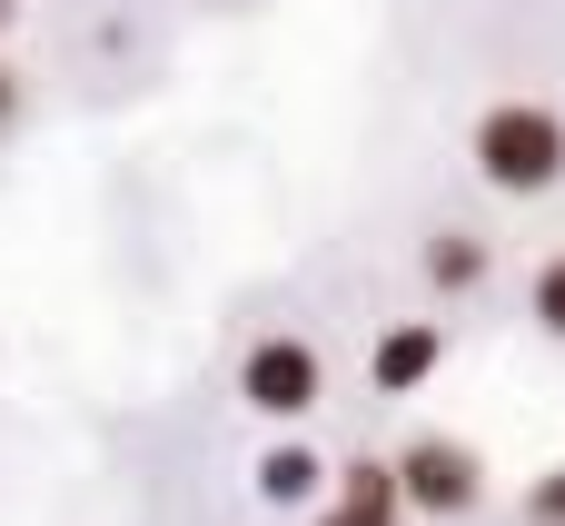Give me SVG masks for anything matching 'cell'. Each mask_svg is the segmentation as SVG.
Masks as SVG:
<instances>
[{"label": "cell", "instance_id": "obj_4", "mask_svg": "<svg viewBox=\"0 0 565 526\" xmlns=\"http://www.w3.org/2000/svg\"><path fill=\"white\" fill-rule=\"evenodd\" d=\"M437 358H447V328H437V318H397V328H377V348H367V388H377V398H417V388L437 378Z\"/></svg>", "mask_w": 565, "mask_h": 526}, {"label": "cell", "instance_id": "obj_9", "mask_svg": "<svg viewBox=\"0 0 565 526\" xmlns=\"http://www.w3.org/2000/svg\"><path fill=\"white\" fill-rule=\"evenodd\" d=\"M526 526H565V467H546V477L526 487Z\"/></svg>", "mask_w": 565, "mask_h": 526}, {"label": "cell", "instance_id": "obj_2", "mask_svg": "<svg viewBox=\"0 0 565 526\" xmlns=\"http://www.w3.org/2000/svg\"><path fill=\"white\" fill-rule=\"evenodd\" d=\"M238 408L248 418H268V428H298V418H318L328 408V358L308 348V338H248L238 348Z\"/></svg>", "mask_w": 565, "mask_h": 526}, {"label": "cell", "instance_id": "obj_5", "mask_svg": "<svg viewBox=\"0 0 565 526\" xmlns=\"http://www.w3.org/2000/svg\"><path fill=\"white\" fill-rule=\"evenodd\" d=\"M328 457L308 448V438H278V448H258L248 457V487H258V507H328Z\"/></svg>", "mask_w": 565, "mask_h": 526}, {"label": "cell", "instance_id": "obj_3", "mask_svg": "<svg viewBox=\"0 0 565 526\" xmlns=\"http://www.w3.org/2000/svg\"><path fill=\"white\" fill-rule=\"evenodd\" d=\"M387 467H397V507L407 517H477L487 507V457L467 438H407Z\"/></svg>", "mask_w": 565, "mask_h": 526}, {"label": "cell", "instance_id": "obj_12", "mask_svg": "<svg viewBox=\"0 0 565 526\" xmlns=\"http://www.w3.org/2000/svg\"><path fill=\"white\" fill-rule=\"evenodd\" d=\"M10 20H20V0H0V30H10Z\"/></svg>", "mask_w": 565, "mask_h": 526}, {"label": "cell", "instance_id": "obj_8", "mask_svg": "<svg viewBox=\"0 0 565 526\" xmlns=\"http://www.w3.org/2000/svg\"><path fill=\"white\" fill-rule=\"evenodd\" d=\"M526 318L565 348V249H556V259H536V278H526Z\"/></svg>", "mask_w": 565, "mask_h": 526}, {"label": "cell", "instance_id": "obj_10", "mask_svg": "<svg viewBox=\"0 0 565 526\" xmlns=\"http://www.w3.org/2000/svg\"><path fill=\"white\" fill-rule=\"evenodd\" d=\"M308 526H407V517H367V507H338L328 497V507H308Z\"/></svg>", "mask_w": 565, "mask_h": 526}, {"label": "cell", "instance_id": "obj_7", "mask_svg": "<svg viewBox=\"0 0 565 526\" xmlns=\"http://www.w3.org/2000/svg\"><path fill=\"white\" fill-rule=\"evenodd\" d=\"M328 497H338V507H367V517H407V507H397V467H387V457H348Z\"/></svg>", "mask_w": 565, "mask_h": 526}, {"label": "cell", "instance_id": "obj_1", "mask_svg": "<svg viewBox=\"0 0 565 526\" xmlns=\"http://www.w3.org/2000/svg\"><path fill=\"white\" fill-rule=\"evenodd\" d=\"M467 169L507 199H546L565 189V109L546 99H487L477 129H467Z\"/></svg>", "mask_w": 565, "mask_h": 526}, {"label": "cell", "instance_id": "obj_6", "mask_svg": "<svg viewBox=\"0 0 565 526\" xmlns=\"http://www.w3.org/2000/svg\"><path fill=\"white\" fill-rule=\"evenodd\" d=\"M417 269H427V288H437V298H467V288H487V278H497V239H477V229H427Z\"/></svg>", "mask_w": 565, "mask_h": 526}, {"label": "cell", "instance_id": "obj_11", "mask_svg": "<svg viewBox=\"0 0 565 526\" xmlns=\"http://www.w3.org/2000/svg\"><path fill=\"white\" fill-rule=\"evenodd\" d=\"M10 119H20V70L0 60V129H10Z\"/></svg>", "mask_w": 565, "mask_h": 526}]
</instances>
